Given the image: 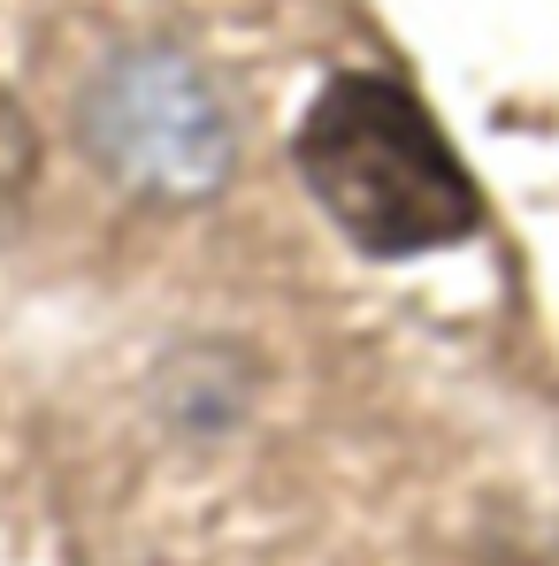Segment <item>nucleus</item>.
I'll use <instances>...</instances> for the list:
<instances>
[{
    "instance_id": "f03ea898",
    "label": "nucleus",
    "mask_w": 559,
    "mask_h": 566,
    "mask_svg": "<svg viewBox=\"0 0 559 566\" xmlns=\"http://www.w3.org/2000/svg\"><path fill=\"white\" fill-rule=\"evenodd\" d=\"M85 130L115 177L162 191V199H191V191L222 185V169H230L222 99L177 54H131L123 70H107L85 107Z\"/></svg>"
},
{
    "instance_id": "7ed1b4c3",
    "label": "nucleus",
    "mask_w": 559,
    "mask_h": 566,
    "mask_svg": "<svg viewBox=\"0 0 559 566\" xmlns=\"http://www.w3.org/2000/svg\"><path fill=\"white\" fill-rule=\"evenodd\" d=\"M31 169H39V138H31V123L15 115V99L0 93V238L15 230V214H23V199H31Z\"/></svg>"
},
{
    "instance_id": "f257e3e1",
    "label": "nucleus",
    "mask_w": 559,
    "mask_h": 566,
    "mask_svg": "<svg viewBox=\"0 0 559 566\" xmlns=\"http://www.w3.org/2000/svg\"><path fill=\"white\" fill-rule=\"evenodd\" d=\"M299 177L322 214L375 261L460 245L483 222L460 154L429 123V107L383 70H345L299 123Z\"/></svg>"
}]
</instances>
